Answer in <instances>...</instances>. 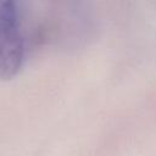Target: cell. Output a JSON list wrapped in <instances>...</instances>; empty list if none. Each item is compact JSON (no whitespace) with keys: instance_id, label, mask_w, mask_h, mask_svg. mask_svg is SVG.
<instances>
[{"instance_id":"cell-1","label":"cell","mask_w":156,"mask_h":156,"mask_svg":"<svg viewBox=\"0 0 156 156\" xmlns=\"http://www.w3.org/2000/svg\"><path fill=\"white\" fill-rule=\"evenodd\" d=\"M24 50L20 0H0V79L17 76Z\"/></svg>"}]
</instances>
